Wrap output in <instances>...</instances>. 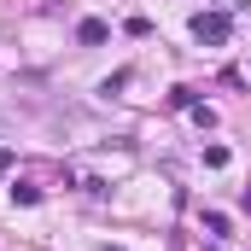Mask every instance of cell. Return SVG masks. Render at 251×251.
Segmentation results:
<instances>
[{"label": "cell", "instance_id": "3957f363", "mask_svg": "<svg viewBox=\"0 0 251 251\" xmlns=\"http://www.w3.org/2000/svg\"><path fill=\"white\" fill-rule=\"evenodd\" d=\"M12 199H18V204H35V199H41V187H29V181H12Z\"/></svg>", "mask_w": 251, "mask_h": 251}, {"label": "cell", "instance_id": "6da1fadb", "mask_svg": "<svg viewBox=\"0 0 251 251\" xmlns=\"http://www.w3.org/2000/svg\"><path fill=\"white\" fill-rule=\"evenodd\" d=\"M193 35H199V41H210V47H216V41H228V12H199V18H193Z\"/></svg>", "mask_w": 251, "mask_h": 251}, {"label": "cell", "instance_id": "7a4b0ae2", "mask_svg": "<svg viewBox=\"0 0 251 251\" xmlns=\"http://www.w3.org/2000/svg\"><path fill=\"white\" fill-rule=\"evenodd\" d=\"M105 35H111V29H105L100 18H82V24H76V41H82V47H100Z\"/></svg>", "mask_w": 251, "mask_h": 251}, {"label": "cell", "instance_id": "277c9868", "mask_svg": "<svg viewBox=\"0 0 251 251\" xmlns=\"http://www.w3.org/2000/svg\"><path fill=\"white\" fill-rule=\"evenodd\" d=\"M246 210H251V187H246Z\"/></svg>", "mask_w": 251, "mask_h": 251}, {"label": "cell", "instance_id": "5b68a950", "mask_svg": "<svg viewBox=\"0 0 251 251\" xmlns=\"http://www.w3.org/2000/svg\"><path fill=\"white\" fill-rule=\"evenodd\" d=\"M105 251H123V246H105Z\"/></svg>", "mask_w": 251, "mask_h": 251}]
</instances>
